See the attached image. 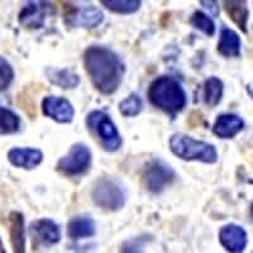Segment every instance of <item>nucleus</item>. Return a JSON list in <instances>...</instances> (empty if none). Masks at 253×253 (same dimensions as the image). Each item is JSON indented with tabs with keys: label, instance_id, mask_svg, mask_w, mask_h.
Instances as JSON below:
<instances>
[{
	"label": "nucleus",
	"instance_id": "4",
	"mask_svg": "<svg viewBox=\"0 0 253 253\" xmlns=\"http://www.w3.org/2000/svg\"><path fill=\"white\" fill-rule=\"evenodd\" d=\"M86 126L95 138L108 152H115L122 147V135L109 114L103 110H91L86 115Z\"/></svg>",
	"mask_w": 253,
	"mask_h": 253
},
{
	"label": "nucleus",
	"instance_id": "12",
	"mask_svg": "<svg viewBox=\"0 0 253 253\" xmlns=\"http://www.w3.org/2000/svg\"><path fill=\"white\" fill-rule=\"evenodd\" d=\"M219 242L221 247L229 253H243L248 245V234L238 224H225L219 230Z\"/></svg>",
	"mask_w": 253,
	"mask_h": 253
},
{
	"label": "nucleus",
	"instance_id": "11",
	"mask_svg": "<svg viewBox=\"0 0 253 253\" xmlns=\"http://www.w3.org/2000/svg\"><path fill=\"white\" fill-rule=\"evenodd\" d=\"M42 112L47 118L55 121L56 123H71L75 117V109L67 99L56 95H48L42 100Z\"/></svg>",
	"mask_w": 253,
	"mask_h": 253
},
{
	"label": "nucleus",
	"instance_id": "23",
	"mask_svg": "<svg viewBox=\"0 0 253 253\" xmlns=\"http://www.w3.org/2000/svg\"><path fill=\"white\" fill-rule=\"evenodd\" d=\"M143 109V100L137 92H132L129 96L119 103V112L124 117H137Z\"/></svg>",
	"mask_w": 253,
	"mask_h": 253
},
{
	"label": "nucleus",
	"instance_id": "10",
	"mask_svg": "<svg viewBox=\"0 0 253 253\" xmlns=\"http://www.w3.org/2000/svg\"><path fill=\"white\" fill-rule=\"evenodd\" d=\"M104 22V14L94 5L69 6L65 14V23L70 27L94 29Z\"/></svg>",
	"mask_w": 253,
	"mask_h": 253
},
{
	"label": "nucleus",
	"instance_id": "18",
	"mask_svg": "<svg viewBox=\"0 0 253 253\" xmlns=\"http://www.w3.org/2000/svg\"><path fill=\"white\" fill-rule=\"evenodd\" d=\"M96 233V225L90 215L74 216L67 224V236L72 241L90 238Z\"/></svg>",
	"mask_w": 253,
	"mask_h": 253
},
{
	"label": "nucleus",
	"instance_id": "25",
	"mask_svg": "<svg viewBox=\"0 0 253 253\" xmlns=\"http://www.w3.org/2000/svg\"><path fill=\"white\" fill-rule=\"evenodd\" d=\"M14 81V70L8 60L0 56V92L5 91Z\"/></svg>",
	"mask_w": 253,
	"mask_h": 253
},
{
	"label": "nucleus",
	"instance_id": "3",
	"mask_svg": "<svg viewBox=\"0 0 253 253\" xmlns=\"http://www.w3.org/2000/svg\"><path fill=\"white\" fill-rule=\"evenodd\" d=\"M169 146L171 152L184 161H199L208 165L218 161V151L213 143L195 139L185 133H173L170 137Z\"/></svg>",
	"mask_w": 253,
	"mask_h": 253
},
{
	"label": "nucleus",
	"instance_id": "27",
	"mask_svg": "<svg viewBox=\"0 0 253 253\" xmlns=\"http://www.w3.org/2000/svg\"><path fill=\"white\" fill-rule=\"evenodd\" d=\"M200 4H202L204 8H207L208 10H209V12L214 15V17H218L219 5L216 1H200Z\"/></svg>",
	"mask_w": 253,
	"mask_h": 253
},
{
	"label": "nucleus",
	"instance_id": "31",
	"mask_svg": "<svg viewBox=\"0 0 253 253\" xmlns=\"http://www.w3.org/2000/svg\"><path fill=\"white\" fill-rule=\"evenodd\" d=\"M252 253H253V251H252Z\"/></svg>",
	"mask_w": 253,
	"mask_h": 253
},
{
	"label": "nucleus",
	"instance_id": "24",
	"mask_svg": "<svg viewBox=\"0 0 253 253\" xmlns=\"http://www.w3.org/2000/svg\"><path fill=\"white\" fill-rule=\"evenodd\" d=\"M189 22L194 28L199 29L200 32L209 36V37L214 36V33H215V23H214L213 19L207 13L202 12V10L194 12L193 15L190 17Z\"/></svg>",
	"mask_w": 253,
	"mask_h": 253
},
{
	"label": "nucleus",
	"instance_id": "2",
	"mask_svg": "<svg viewBox=\"0 0 253 253\" xmlns=\"http://www.w3.org/2000/svg\"><path fill=\"white\" fill-rule=\"evenodd\" d=\"M148 100L153 107L175 118L185 109L187 95L180 81L172 76H160L151 83L148 87Z\"/></svg>",
	"mask_w": 253,
	"mask_h": 253
},
{
	"label": "nucleus",
	"instance_id": "21",
	"mask_svg": "<svg viewBox=\"0 0 253 253\" xmlns=\"http://www.w3.org/2000/svg\"><path fill=\"white\" fill-rule=\"evenodd\" d=\"M19 115L9 108L0 105V135L14 134L20 129Z\"/></svg>",
	"mask_w": 253,
	"mask_h": 253
},
{
	"label": "nucleus",
	"instance_id": "15",
	"mask_svg": "<svg viewBox=\"0 0 253 253\" xmlns=\"http://www.w3.org/2000/svg\"><path fill=\"white\" fill-rule=\"evenodd\" d=\"M242 40L236 31L228 27H221L219 33L216 51L225 58H234L241 56Z\"/></svg>",
	"mask_w": 253,
	"mask_h": 253
},
{
	"label": "nucleus",
	"instance_id": "5",
	"mask_svg": "<svg viewBox=\"0 0 253 253\" xmlns=\"http://www.w3.org/2000/svg\"><path fill=\"white\" fill-rule=\"evenodd\" d=\"M91 200L100 209L117 211L126 205V190L117 180L104 176L92 185Z\"/></svg>",
	"mask_w": 253,
	"mask_h": 253
},
{
	"label": "nucleus",
	"instance_id": "16",
	"mask_svg": "<svg viewBox=\"0 0 253 253\" xmlns=\"http://www.w3.org/2000/svg\"><path fill=\"white\" fill-rule=\"evenodd\" d=\"M44 74H46V78L48 79L49 83L52 85L58 86L60 89L71 90L80 85V76L74 70L69 69V67L60 69V67L48 66L44 70Z\"/></svg>",
	"mask_w": 253,
	"mask_h": 253
},
{
	"label": "nucleus",
	"instance_id": "1",
	"mask_svg": "<svg viewBox=\"0 0 253 253\" xmlns=\"http://www.w3.org/2000/svg\"><path fill=\"white\" fill-rule=\"evenodd\" d=\"M83 62L92 85L100 94L112 95L119 89L126 65L117 52L103 44H91L84 51Z\"/></svg>",
	"mask_w": 253,
	"mask_h": 253
},
{
	"label": "nucleus",
	"instance_id": "17",
	"mask_svg": "<svg viewBox=\"0 0 253 253\" xmlns=\"http://www.w3.org/2000/svg\"><path fill=\"white\" fill-rule=\"evenodd\" d=\"M9 234L13 253H26V221L20 211L9 214Z\"/></svg>",
	"mask_w": 253,
	"mask_h": 253
},
{
	"label": "nucleus",
	"instance_id": "26",
	"mask_svg": "<svg viewBox=\"0 0 253 253\" xmlns=\"http://www.w3.org/2000/svg\"><path fill=\"white\" fill-rule=\"evenodd\" d=\"M150 236H141L123 242L119 253H144V246L151 241Z\"/></svg>",
	"mask_w": 253,
	"mask_h": 253
},
{
	"label": "nucleus",
	"instance_id": "22",
	"mask_svg": "<svg viewBox=\"0 0 253 253\" xmlns=\"http://www.w3.org/2000/svg\"><path fill=\"white\" fill-rule=\"evenodd\" d=\"M100 3L117 14H133L142 5L141 0H101Z\"/></svg>",
	"mask_w": 253,
	"mask_h": 253
},
{
	"label": "nucleus",
	"instance_id": "14",
	"mask_svg": "<svg viewBox=\"0 0 253 253\" xmlns=\"http://www.w3.org/2000/svg\"><path fill=\"white\" fill-rule=\"evenodd\" d=\"M245 126L242 117L233 113H223L214 122L213 133L220 139H232L245 129Z\"/></svg>",
	"mask_w": 253,
	"mask_h": 253
},
{
	"label": "nucleus",
	"instance_id": "13",
	"mask_svg": "<svg viewBox=\"0 0 253 253\" xmlns=\"http://www.w3.org/2000/svg\"><path fill=\"white\" fill-rule=\"evenodd\" d=\"M8 161L18 169L33 170L43 161V152L31 147H14L9 150Z\"/></svg>",
	"mask_w": 253,
	"mask_h": 253
},
{
	"label": "nucleus",
	"instance_id": "30",
	"mask_svg": "<svg viewBox=\"0 0 253 253\" xmlns=\"http://www.w3.org/2000/svg\"><path fill=\"white\" fill-rule=\"evenodd\" d=\"M251 214H252V216H253V202H252V204H251Z\"/></svg>",
	"mask_w": 253,
	"mask_h": 253
},
{
	"label": "nucleus",
	"instance_id": "8",
	"mask_svg": "<svg viewBox=\"0 0 253 253\" xmlns=\"http://www.w3.org/2000/svg\"><path fill=\"white\" fill-rule=\"evenodd\" d=\"M29 234L33 247H52L61 241V228L55 220L41 218L29 225Z\"/></svg>",
	"mask_w": 253,
	"mask_h": 253
},
{
	"label": "nucleus",
	"instance_id": "29",
	"mask_svg": "<svg viewBox=\"0 0 253 253\" xmlns=\"http://www.w3.org/2000/svg\"><path fill=\"white\" fill-rule=\"evenodd\" d=\"M0 253H6L5 248H4V245H3V241H1V238H0Z\"/></svg>",
	"mask_w": 253,
	"mask_h": 253
},
{
	"label": "nucleus",
	"instance_id": "6",
	"mask_svg": "<svg viewBox=\"0 0 253 253\" xmlns=\"http://www.w3.org/2000/svg\"><path fill=\"white\" fill-rule=\"evenodd\" d=\"M92 162V153L89 147L84 143L72 144L66 155L57 162V169L63 175L70 177L83 176L90 170Z\"/></svg>",
	"mask_w": 253,
	"mask_h": 253
},
{
	"label": "nucleus",
	"instance_id": "20",
	"mask_svg": "<svg viewBox=\"0 0 253 253\" xmlns=\"http://www.w3.org/2000/svg\"><path fill=\"white\" fill-rule=\"evenodd\" d=\"M224 95V84L216 76L207 79L203 87V99L208 107H216Z\"/></svg>",
	"mask_w": 253,
	"mask_h": 253
},
{
	"label": "nucleus",
	"instance_id": "19",
	"mask_svg": "<svg viewBox=\"0 0 253 253\" xmlns=\"http://www.w3.org/2000/svg\"><path fill=\"white\" fill-rule=\"evenodd\" d=\"M223 4H224L225 12L229 15L230 19L233 20L243 33H247V23L248 18H250V9H248L247 1L229 0V1H224Z\"/></svg>",
	"mask_w": 253,
	"mask_h": 253
},
{
	"label": "nucleus",
	"instance_id": "28",
	"mask_svg": "<svg viewBox=\"0 0 253 253\" xmlns=\"http://www.w3.org/2000/svg\"><path fill=\"white\" fill-rule=\"evenodd\" d=\"M246 91H247V94L250 95L251 99L253 100V81H252V83H250V84H247V85H246Z\"/></svg>",
	"mask_w": 253,
	"mask_h": 253
},
{
	"label": "nucleus",
	"instance_id": "7",
	"mask_svg": "<svg viewBox=\"0 0 253 253\" xmlns=\"http://www.w3.org/2000/svg\"><path fill=\"white\" fill-rule=\"evenodd\" d=\"M176 177L177 175L172 167L158 158L147 162L142 171L144 186L152 194H161L167 186L173 184Z\"/></svg>",
	"mask_w": 253,
	"mask_h": 253
},
{
	"label": "nucleus",
	"instance_id": "9",
	"mask_svg": "<svg viewBox=\"0 0 253 253\" xmlns=\"http://www.w3.org/2000/svg\"><path fill=\"white\" fill-rule=\"evenodd\" d=\"M55 13L56 8L48 1H28L19 12L18 20L24 28L40 29Z\"/></svg>",
	"mask_w": 253,
	"mask_h": 253
}]
</instances>
